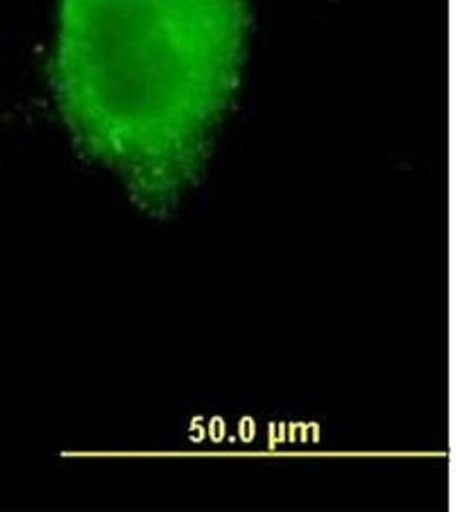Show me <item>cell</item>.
<instances>
[{
    "label": "cell",
    "mask_w": 456,
    "mask_h": 512,
    "mask_svg": "<svg viewBox=\"0 0 456 512\" xmlns=\"http://www.w3.org/2000/svg\"><path fill=\"white\" fill-rule=\"evenodd\" d=\"M248 30V0H60L53 84L72 137L142 204H170L238 93Z\"/></svg>",
    "instance_id": "1"
}]
</instances>
